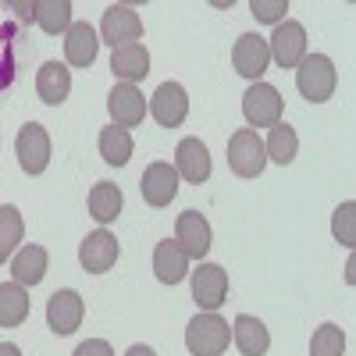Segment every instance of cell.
<instances>
[{
	"label": "cell",
	"mask_w": 356,
	"mask_h": 356,
	"mask_svg": "<svg viewBox=\"0 0 356 356\" xmlns=\"http://www.w3.org/2000/svg\"><path fill=\"white\" fill-rule=\"evenodd\" d=\"M346 353V332L339 324H321L310 339V356H342Z\"/></svg>",
	"instance_id": "29"
},
{
	"label": "cell",
	"mask_w": 356,
	"mask_h": 356,
	"mask_svg": "<svg viewBox=\"0 0 356 356\" xmlns=\"http://www.w3.org/2000/svg\"><path fill=\"white\" fill-rule=\"evenodd\" d=\"M118 253H122V246H118V239L107 232V228H97V232H89L82 246H79V264H82V271L89 275H107Z\"/></svg>",
	"instance_id": "10"
},
{
	"label": "cell",
	"mask_w": 356,
	"mask_h": 356,
	"mask_svg": "<svg viewBox=\"0 0 356 356\" xmlns=\"http://www.w3.org/2000/svg\"><path fill=\"white\" fill-rule=\"evenodd\" d=\"M22 235H25V218L18 207L4 203L0 207V264H8L22 250Z\"/></svg>",
	"instance_id": "26"
},
{
	"label": "cell",
	"mask_w": 356,
	"mask_h": 356,
	"mask_svg": "<svg viewBox=\"0 0 356 356\" xmlns=\"http://www.w3.org/2000/svg\"><path fill=\"white\" fill-rule=\"evenodd\" d=\"M86 321V300L75 289H61L47 303V324L54 335H75Z\"/></svg>",
	"instance_id": "9"
},
{
	"label": "cell",
	"mask_w": 356,
	"mask_h": 356,
	"mask_svg": "<svg viewBox=\"0 0 356 356\" xmlns=\"http://www.w3.org/2000/svg\"><path fill=\"white\" fill-rule=\"evenodd\" d=\"M33 11H36V25L47 36H57V33H68L72 29V4L68 0H33Z\"/></svg>",
	"instance_id": "27"
},
{
	"label": "cell",
	"mask_w": 356,
	"mask_h": 356,
	"mask_svg": "<svg viewBox=\"0 0 356 356\" xmlns=\"http://www.w3.org/2000/svg\"><path fill=\"white\" fill-rule=\"evenodd\" d=\"M29 310H33V300H29V292L18 282L0 285V328H18V324H25Z\"/></svg>",
	"instance_id": "23"
},
{
	"label": "cell",
	"mask_w": 356,
	"mask_h": 356,
	"mask_svg": "<svg viewBox=\"0 0 356 356\" xmlns=\"http://www.w3.org/2000/svg\"><path fill=\"white\" fill-rule=\"evenodd\" d=\"M193 300L203 314H218L228 300V271L221 264H200L193 271Z\"/></svg>",
	"instance_id": "5"
},
{
	"label": "cell",
	"mask_w": 356,
	"mask_h": 356,
	"mask_svg": "<svg viewBox=\"0 0 356 356\" xmlns=\"http://www.w3.org/2000/svg\"><path fill=\"white\" fill-rule=\"evenodd\" d=\"M228 342H232V328L218 314H196L186 328V346L193 356H221Z\"/></svg>",
	"instance_id": "3"
},
{
	"label": "cell",
	"mask_w": 356,
	"mask_h": 356,
	"mask_svg": "<svg viewBox=\"0 0 356 356\" xmlns=\"http://www.w3.org/2000/svg\"><path fill=\"white\" fill-rule=\"evenodd\" d=\"M250 11H253L257 22L278 25L282 15H289V0H250Z\"/></svg>",
	"instance_id": "31"
},
{
	"label": "cell",
	"mask_w": 356,
	"mask_h": 356,
	"mask_svg": "<svg viewBox=\"0 0 356 356\" xmlns=\"http://www.w3.org/2000/svg\"><path fill=\"white\" fill-rule=\"evenodd\" d=\"M122 189H118L114 182H97L93 189H89V218H93L97 225H111L118 221V214H122Z\"/></svg>",
	"instance_id": "24"
},
{
	"label": "cell",
	"mask_w": 356,
	"mask_h": 356,
	"mask_svg": "<svg viewBox=\"0 0 356 356\" xmlns=\"http://www.w3.org/2000/svg\"><path fill=\"white\" fill-rule=\"evenodd\" d=\"M175 243L182 246V253L189 260H203L207 253H211V225H207V218L200 211L178 214V221H175Z\"/></svg>",
	"instance_id": "14"
},
{
	"label": "cell",
	"mask_w": 356,
	"mask_h": 356,
	"mask_svg": "<svg viewBox=\"0 0 356 356\" xmlns=\"http://www.w3.org/2000/svg\"><path fill=\"white\" fill-rule=\"evenodd\" d=\"M47 264H50V253L36 243L22 246L15 257H11V278L22 285V289H33L47 278Z\"/></svg>",
	"instance_id": "18"
},
{
	"label": "cell",
	"mask_w": 356,
	"mask_h": 356,
	"mask_svg": "<svg viewBox=\"0 0 356 356\" xmlns=\"http://www.w3.org/2000/svg\"><path fill=\"white\" fill-rule=\"evenodd\" d=\"M332 235H335V243H342L346 250L356 246V203H353V200H346L339 211H335V218H332Z\"/></svg>",
	"instance_id": "30"
},
{
	"label": "cell",
	"mask_w": 356,
	"mask_h": 356,
	"mask_svg": "<svg viewBox=\"0 0 356 356\" xmlns=\"http://www.w3.org/2000/svg\"><path fill=\"white\" fill-rule=\"evenodd\" d=\"M107 111H111L118 129H136V125H143V118H146V97L139 93V86L122 82V86L111 89Z\"/></svg>",
	"instance_id": "15"
},
{
	"label": "cell",
	"mask_w": 356,
	"mask_h": 356,
	"mask_svg": "<svg viewBox=\"0 0 356 356\" xmlns=\"http://www.w3.org/2000/svg\"><path fill=\"white\" fill-rule=\"evenodd\" d=\"M146 111L154 114V122L161 129H178L189 118V93L178 82H161L150 104H146Z\"/></svg>",
	"instance_id": "8"
},
{
	"label": "cell",
	"mask_w": 356,
	"mask_h": 356,
	"mask_svg": "<svg viewBox=\"0 0 356 356\" xmlns=\"http://www.w3.org/2000/svg\"><path fill=\"white\" fill-rule=\"evenodd\" d=\"M267 50H271V61L278 68H296L310 54L307 50V29L300 22H278L275 25V36L267 40Z\"/></svg>",
	"instance_id": "7"
},
{
	"label": "cell",
	"mask_w": 356,
	"mask_h": 356,
	"mask_svg": "<svg viewBox=\"0 0 356 356\" xmlns=\"http://www.w3.org/2000/svg\"><path fill=\"white\" fill-rule=\"evenodd\" d=\"M72 356H114V349L107 339H86L82 346H75Z\"/></svg>",
	"instance_id": "32"
},
{
	"label": "cell",
	"mask_w": 356,
	"mask_h": 356,
	"mask_svg": "<svg viewBox=\"0 0 356 356\" xmlns=\"http://www.w3.org/2000/svg\"><path fill=\"white\" fill-rule=\"evenodd\" d=\"M175 171H178V178H186L193 186L207 182L211 178V150H207V143L196 136H186L175 146Z\"/></svg>",
	"instance_id": "13"
},
{
	"label": "cell",
	"mask_w": 356,
	"mask_h": 356,
	"mask_svg": "<svg viewBox=\"0 0 356 356\" xmlns=\"http://www.w3.org/2000/svg\"><path fill=\"white\" fill-rule=\"evenodd\" d=\"M296 150H300V136H296V129L285 125V122H278V125L271 129V136H267V143H264L267 161H275V164L285 168V164L296 161Z\"/></svg>",
	"instance_id": "28"
},
{
	"label": "cell",
	"mask_w": 356,
	"mask_h": 356,
	"mask_svg": "<svg viewBox=\"0 0 356 356\" xmlns=\"http://www.w3.org/2000/svg\"><path fill=\"white\" fill-rule=\"evenodd\" d=\"M0 356H22V349L15 342H0Z\"/></svg>",
	"instance_id": "33"
},
{
	"label": "cell",
	"mask_w": 356,
	"mask_h": 356,
	"mask_svg": "<svg viewBox=\"0 0 356 356\" xmlns=\"http://www.w3.org/2000/svg\"><path fill=\"white\" fill-rule=\"evenodd\" d=\"M100 36H104V43H111V50L125 47V43H139V36H143V18L136 15V8L111 4V8L104 11V22H100Z\"/></svg>",
	"instance_id": "12"
},
{
	"label": "cell",
	"mask_w": 356,
	"mask_h": 356,
	"mask_svg": "<svg viewBox=\"0 0 356 356\" xmlns=\"http://www.w3.org/2000/svg\"><path fill=\"white\" fill-rule=\"evenodd\" d=\"M97 146H100V157H104L111 168H125V164L132 161V150H136L132 132H129V129H118V125L104 129L100 139H97Z\"/></svg>",
	"instance_id": "25"
},
{
	"label": "cell",
	"mask_w": 356,
	"mask_h": 356,
	"mask_svg": "<svg viewBox=\"0 0 356 356\" xmlns=\"http://www.w3.org/2000/svg\"><path fill=\"white\" fill-rule=\"evenodd\" d=\"M282 93L271 86V82H253L246 93H243V114L250 129H275L282 122Z\"/></svg>",
	"instance_id": "4"
},
{
	"label": "cell",
	"mask_w": 356,
	"mask_h": 356,
	"mask_svg": "<svg viewBox=\"0 0 356 356\" xmlns=\"http://www.w3.org/2000/svg\"><path fill=\"white\" fill-rule=\"evenodd\" d=\"M335 86H339V72H335V61L328 54H307L296 65V89H300L303 100H310V104L332 100Z\"/></svg>",
	"instance_id": "1"
},
{
	"label": "cell",
	"mask_w": 356,
	"mask_h": 356,
	"mask_svg": "<svg viewBox=\"0 0 356 356\" xmlns=\"http://www.w3.org/2000/svg\"><path fill=\"white\" fill-rule=\"evenodd\" d=\"M111 72L122 79V82H139L150 75V50H146L143 43H125V47H118L111 50Z\"/></svg>",
	"instance_id": "21"
},
{
	"label": "cell",
	"mask_w": 356,
	"mask_h": 356,
	"mask_svg": "<svg viewBox=\"0 0 356 356\" xmlns=\"http://www.w3.org/2000/svg\"><path fill=\"white\" fill-rule=\"evenodd\" d=\"M228 168L239 178H260L267 168V154H264V139L253 129H235L228 136Z\"/></svg>",
	"instance_id": "2"
},
{
	"label": "cell",
	"mask_w": 356,
	"mask_h": 356,
	"mask_svg": "<svg viewBox=\"0 0 356 356\" xmlns=\"http://www.w3.org/2000/svg\"><path fill=\"white\" fill-rule=\"evenodd\" d=\"M154 275L164 285H178L189 275V257L182 253V246H178L175 239L157 243V250H154Z\"/></svg>",
	"instance_id": "22"
},
{
	"label": "cell",
	"mask_w": 356,
	"mask_h": 356,
	"mask_svg": "<svg viewBox=\"0 0 356 356\" xmlns=\"http://www.w3.org/2000/svg\"><path fill=\"white\" fill-rule=\"evenodd\" d=\"M15 154L25 175H43L50 168V136L40 122L22 125L18 139H15Z\"/></svg>",
	"instance_id": "6"
},
{
	"label": "cell",
	"mask_w": 356,
	"mask_h": 356,
	"mask_svg": "<svg viewBox=\"0 0 356 356\" xmlns=\"http://www.w3.org/2000/svg\"><path fill=\"white\" fill-rule=\"evenodd\" d=\"M232 342L239 346L243 356H267L271 349V332L260 317H250V314H239L232 324Z\"/></svg>",
	"instance_id": "19"
},
{
	"label": "cell",
	"mask_w": 356,
	"mask_h": 356,
	"mask_svg": "<svg viewBox=\"0 0 356 356\" xmlns=\"http://www.w3.org/2000/svg\"><path fill=\"white\" fill-rule=\"evenodd\" d=\"M232 65H235V72H239L243 79L260 82V75L267 72V65H271L267 40L257 36V33H243L239 40H235V47H232Z\"/></svg>",
	"instance_id": "11"
},
{
	"label": "cell",
	"mask_w": 356,
	"mask_h": 356,
	"mask_svg": "<svg viewBox=\"0 0 356 356\" xmlns=\"http://www.w3.org/2000/svg\"><path fill=\"white\" fill-rule=\"evenodd\" d=\"M125 356H157V353H154L150 346H132V349H129Z\"/></svg>",
	"instance_id": "34"
},
{
	"label": "cell",
	"mask_w": 356,
	"mask_h": 356,
	"mask_svg": "<svg viewBox=\"0 0 356 356\" xmlns=\"http://www.w3.org/2000/svg\"><path fill=\"white\" fill-rule=\"evenodd\" d=\"M100 50V36L89 22H72V29L65 33V61L72 68H89L97 61Z\"/></svg>",
	"instance_id": "17"
},
{
	"label": "cell",
	"mask_w": 356,
	"mask_h": 356,
	"mask_svg": "<svg viewBox=\"0 0 356 356\" xmlns=\"http://www.w3.org/2000/svg\"><path fill=\"white\" fill-rule=\"evenodd\" d=\"M36 93H40V100L47 107H61L68 100V93H72V72H68V65H57V61L40 65V72H36Z\"/></svg>",
	"instance_id": "20"
},
{
	"label": "cell",
	"mask_w": 356,
	"mask_h": 356,
	"mask_svg": "<svg viewBox=\"0 0 356 356\" xmlns=\"http://www.w3.org/2000/svg\"><path fill=\"white\" fill-rule=\"evenodd\" d=\"M139 193L150 207H168L178 196V171L168 161H154L139 178Z\"/></svg>",
	"instance_id": "16"
}]
</instances>
